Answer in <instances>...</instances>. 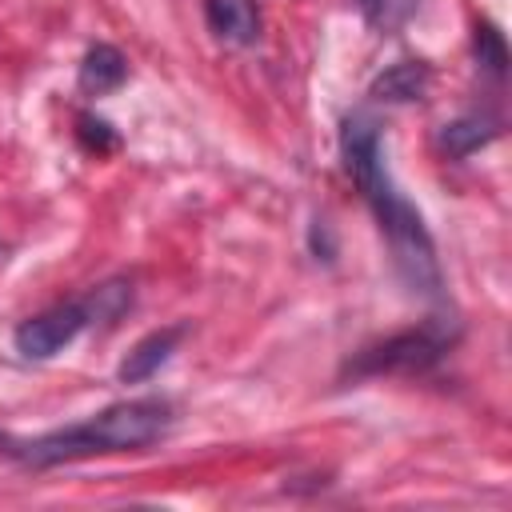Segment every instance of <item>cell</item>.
Wrapping results in <instances>:
<instances>
[{
    "label": "cell",
    "mask_w": 512,
    "mask_h": 512,
    "mask_svg": "<svg viewBox=\"0 0 512 512\" xmlns=\"http://www.w3.org/2000/svg\"><path fill=\"white\" fill-rule=\"evenodd\" d=\"M340 156L348 176L360 184L388 248H392V264L400 272V280L428 300H440L444 276H440V260H436V244L432 232L424 228V216L412 208V200L396 188L384 152H380V124L372 112H348L344 128H340Z\"/></svg>",
    "instance_id": "1"
},
{
    "label": "cell",
    "mask_w": 512,
    "mask_h": 512,
    "mask_svg": "<svg viewBox=\"0 0 512 512\" xmlns=\"http://www.w3.org/2000/svg\"><path fill=\"white\" fill-rule=\"evenodd\" d=\"M168 428H172V404L160 396H140V400L108 404L104 412H96L80 424L52 428L32 440L0 436V452L28 468H52V464L108 456V452H140V448L156 444Z\"/></svg>",
    "instance_id": "2"
},
{
    "label": "cell",
    "mask_w": 512,
    "mask_h": 512,
    "mask_svg": "<svg viewBox=\"0 0 512 512\" xmlns=\"http://www.w3.org/2000/svg\"><path fill=\"white\" fill-rule=\"evenodd\" d=\"M460 336V324L456 320H428L420 328H408V332H396L372 348H364L348 372L352 376H384V372H428L432 364H440L448 356V348L456 344Z\"/></svg>",
    "instance_id": "3"
},
{
    "label": "cell",
    "mask_w": 512,
    "mask_h": 512,
    "mask_svg": "<svg viewBox=\"0 0 512 512\" xmlns=\"http://www.w3.org/2000/svg\"><path fill=\"white\" fill-rule=\"evenodd\" d=\"M84 328H88L84 300H68V304H56V308H48V312L28 316V320L16 328L12 344H16V352H20L24 360H48V356H56L60 348H68Z\"/></svg>",
    "instance_id": "4"
},
{
    "label": "cell",
    "mask_w": 512,
    "mask_h": 512,
    "mask_svg": "<svg viewBox=\"0 0 512 512\" xmlns=\"http://www.w3.org/2000/svg\"><path fill=\"white\" fill-rule=\"evenodd\" d=\"M184 332H188L184 324H168V328L148 332V336H144V340H136V344H132V352L120 360L116 376H120L124 384H144V380H152V376L172 360V352L180 348Z\"/></svg>",
    "instance_id": "5"
},
{
    "label": "cell",
    "mask_w": 512,
    "mask_h": 512,
    "mask_svg": "<svg viewBox=\"0 0 512 512\" xmlns=\"http://www.w3.org/2000/svg\"><path fill=\"white\" fill-rule=\"evenodd\" d=\"M208 28L228 44H256L260 40V8L256 0H204Z\"/></svg>",
    "instance_id": "6"
},
{
    "label": "cell",
    "mask_w": 512,
    "mask_h": 512,
    "mask_svg": "<svg viewBox=\"0 0 512 512\" xmlns=\"http://www.w3.org/2000/svg\"><path fill=\"white\" fill-rule=\"evenodd\" d=\"M128 80V60L112 44H92L80 60V88L88 96H108Z\"/></svg>",
    "instance_id": "7"
},
{
    "label": "cell",
    "mask_w": 512,
    "mask_h": 512,
    "mask_svg": "<svg viewBox=\"0 0 512 512\" xmlns=\"http://www.w3.org/2000/svg\"><path fill=\"white\" fill-rule=\"evenodd\" d=\"M428 80H432V72L424 60H400L372 80V96L384 104H408L428 92Z\"/></svg>",
    "instance_id": "8"
},
{
    "label": "cell",
    "mask_w": 512,
    "mask_h": 512,
    "mask_svg": "<svg viewBox=\"0 0 512 512\" xmlns=\"http://www.w3.org/2000/svg\"><path fill=\"white\" fill-rule=\"evenodd\" d=\"M496 120H488V116H480V112H472V116H456V120H448L444 128H440V148L452 156V160H464V156H472L476 148H484L488 140H496Z\"/></svg>",
    "instance_id": "9"
},
{
    "label": "cell",
    "mask_w": 512,
    "mask_h": 512,
    "mask_svg": "<svg viewBox=\"0 0 512 512\" xmlns=\"http://www.w3.org/2000/svg\"><path fill=\"white\" fill-rule=\"evenodd\" d=\"M132 308V280H104L84 296L88 324H116Z\"/></svg>",
    "instance_id": "10"
},
{
    "label": "cell",
    "mask_w": 512,
    "mask_h": 512,
    "mask_svg": "<svg viewBox=\"0 0 512 512\" xmlns=\"http://www.w3.org/2000/svg\"><path fill=\"white\" fill-rule=\"evenodd\" d=\"M360 16L376 28V32H396L412 20V12L420 8V0H356Z\"/></svg>",
    "instance_id": "11"
},
{
    "label": "cell",
    "mask_w": 512,
    "mask_h": 512,
    "mask_svg": "<svg viewBox=\"0 0 512 512\" xmlns=\"http://www.w3.org/2000/svg\"><path fill=\"white\" fill-rule=\"evenodd\" d=\"M476 60L492 72V76H504L508 68V48H504V36L496 24H476Z\"/></svg>",
    "instance_id": "12"
},
{
    "label": "cell",
    "mask_w": 512,
    "mask_h": 512,
    "mask_svg": "<svg viewBox=\"0 0 512 512\" xmlns=\"http://www.w3.org/2000/svg\"><path fill=\"white\" fill-rule=\"evenodd\" d=\"M76 136H80V144L88 148V152H96V156H104V152H112L120 140H116V132H112V124L108 120H96V116H80L76 120Z\"/></svg>",
    "instance_id": "13"
}]
</instances>
